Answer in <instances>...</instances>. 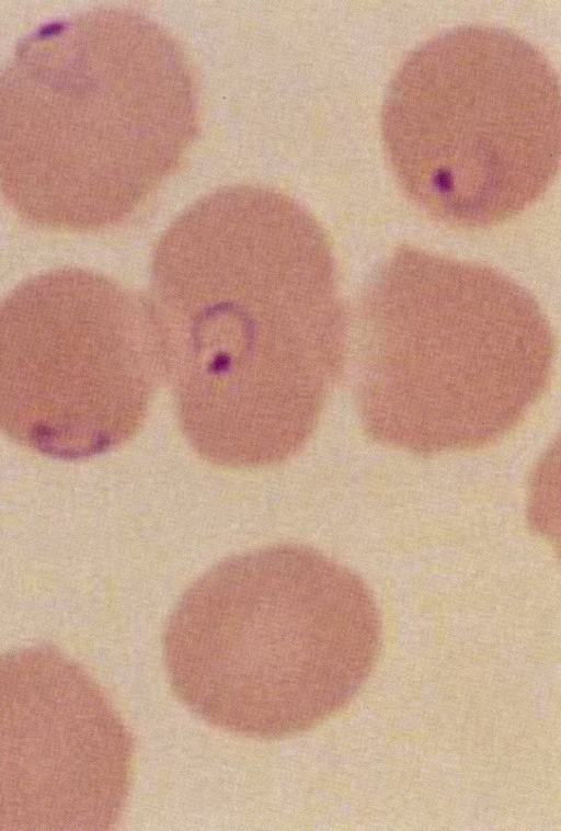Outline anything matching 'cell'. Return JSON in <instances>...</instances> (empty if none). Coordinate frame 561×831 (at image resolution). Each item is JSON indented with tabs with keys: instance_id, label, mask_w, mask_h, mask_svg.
I'll use <instances>...</instances> for the list:
<instances>
[{
	"instance_id": "1",
	"label": "cell",
	"mask_w": 561,
	"mask_h": 831,
	"mask_svg": "<svg viewBox=\"0 0 561 831\" xmlns=\"http://www.w3.org/2000/svg\"><path fill=\"white\" fill-rule=\"evenodd\" d=\"M147 305L202 458L264 468L304 448L346 354L333 251L309 210L255 185L202 197L159 240Z\"/></svg>"
},
{
	"instance_id": "2",
	"label": "cell",
	"mask_w": 561,
	"mask_h": 831,
	"mask_svg": "<svg viewBox=\"0 0 561 831\" xmlns=\"http://www.w3.org/2000/svg\"><path fill=\"white\" fill-rule=\"evenodd\" d=\"M196 133L185 53L134 11L42 26L0 72V193L37 226L93 231L125 220Z\"/></svg>"
},
{
	"instance_id": "3",
	"label": "cell",
	"mask_w": 561,
	"mask_h": 831,
	"mask_svg": "<svg viewBox=\"0 0 561 831\" xmlns=\"http://www.w3.org/2000/svg\"><path fill=\"white\" fill-rule=\"evenodd\" d=\"M553 351L526 288L490 266L403 246L377 269L357 309L363 426L419 454L483 446L539 400Z\"/></svg>"
},
{
	"instance_id": "4",
	"label": "cell",
	"mask_w": 561,
	"mask_h": 831,
	"mask_svg": "<svg viewBox=\"0 0 561 831\" xmlns=\"http://www.w3.org/2000/svg\"><path fill=\"white\" fill-rule=\"evenodd\" d=\"M368 585L318 549L233 555L183 593L163 633L171 687L208 724L254 739L306 731L357 694L380 650Z\"/></svg>"
},
{
	"instance_id": "5",
	"label": "cell",
	"mask_w": 561,
	"mask_h": 831,
	"mask_svg": "<svg viewBox=\"0 0 561 831\" xmlns=\"http://www.w3.org/2000/svg\"><path fill=\"white\" fill-rule=\"evenodd\" d=\"M380 129L393 175L416 206L457 226L497 225L534 205L558 173L559 79L511 31L451 29L398 67Z\"/></svg>"
},
{
	"instance_id": "6",
	"label": "cell",
	"mask_w": 561,
	"mask_h": 831,
	"mask_svg": "<svg viewBox=\"0 0 561 831\" xmlns=\"http://www.w3.org/2000/svg\"><path fill=\"white\" fill-rule=\"evenodd\" d=\"M161 372L147 300L99 273L33 276L0 303V431L83 459L142 425Z\"/></svg>"
},
{
	"instance_id": "7",
	"label": "cell",
	"mask_w": 561,
	"mask_h": 831,
	"mask_svg": "<svg viewBox=\"0 0 561 831\" xmlns=\"http://www.w3.org/2000/svg\"><path fill=\"white\" fill-rule=\"evenodd\" d=\"M130 735L98 683L61 652L0 654V831H102L119 820Z\"/></svg>"
}]
</instances>
